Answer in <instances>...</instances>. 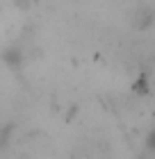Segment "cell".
<instances>
[{
    "mask_svg": "<svg viewBox=\"0 0 155 159\" xmlns=\"http://www.w3.org/2000/svg\"><path fill=\"white\" fill-rule=\"evenodd\" d=\"M153 20H155V14H153V11H148L146 7H144V9H139V11L135 14V27H139V30L148 27Z\"/></svg>",
    "mask_w": 155,
    "mask_h": 159,
    "instance_id": "obj_1",
    "label": "cell"
},
{
    "mask_svg": "<svg viewBox=\"0 0 155 159\" xmlns=\"http://www.w3.org/2000/svg\"><path fill=\"white\" fill-rule=\"evenodd\" d=\"M148 148L155 152V132H151V136H148Z\"/></svg>",
    "mask_w": 155,
    "mask_h": 159,
    "instance_id": "obj_2",
    "label": "cell"
}]
</instances>
